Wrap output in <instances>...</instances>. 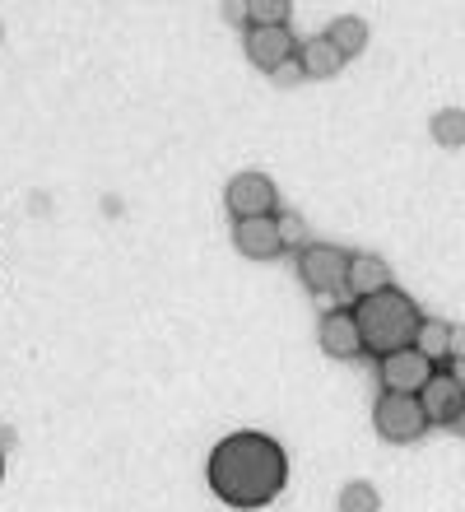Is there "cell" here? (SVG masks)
I'll return each mask as SVG.
<instances>
[{"mask_svg": "<svg viewBox=\"0 0 465 512\" xmlns=\"http://www.w3.org/2000/svg\"><path fill=\"white\" fill-rule=\"evenodd\" d=\"M452 359H465V326H452Z\"/></svg>", "mask_w": 465, "mask_h": 512, "instance_id": "obj_20", "label": "cell"}, {"mask_svg": "<svg viewBox=\"0 0 465 512\" xmlns=\"http://www.w3.org/2000/svg\"><path fill=\"white\" fill-rule=\"evenodd\" d=\"M270 80H275L279 89H293V84H303V66H298V56H293V61H284V66H279Z\"/></svg>", "mask_w": 465, "mask_h": 512, "instance_id": "obj_19", "label": "cell"}, {"mask_svg": "<svg viewBox=\"0 0 465 512\" xmlns=\"http://www.w3.org/2000/svg\"><path fill=\"white\" fill-rule=\"evenodd\" d=\"M452 433H456V438H465V410H461V415L452 419Z\"/></svg>", "mask_w": 465, "mask_h": 512, "instance_id": "obj_22", "label": "cell"}, {"mask_svg": "<svg viewBox=\"0 0 465 512\" xmlns=\"http://www.w3.org/2000/svg\"><path fill=\"white\" fill-rule=\"evenodd\" d=\"M0 480H5V452H0Z\"/></svg>", "mask_w": 465, "mask_h": 512, "instance_id": "obj_23", "label": "cell"}, {"mask_svg": "<svg viewBox=\"0 0 465 512\" xmlns=\"http://www.w3.org/2000/svg\"><path fill=\"white\" fill-rule=\"evenodd\" d=\"M335 508H340V512H377V508H382V494H377L368 480H349V485L340 489Z\"/></svg>", "mask_w": 465, "mask_h": 512, "instance_id": "obj_16", "label": "cell"}, {"mask_svg": "<svg viewBox=\"0 0 465 512\" xmlns=\"http://www.w3.org/2000/svg\"><path fill=\"white\" fill-rule=\"evenodd\" d=\"M224 205H228V215H233V224L238 219H266L279 210V191L266 173L247 168V173H233V182L224 187Z\"/></svg>", "mask_w": 465, "mask_h": 512, "instance_id": "obj_5", "label": "cell"}, {"mask_svg": "<svg viewBox=\"0 0 465 512\" xmlns=\"http://www.w3.org/2000/svg\"><path fill=\"white\" fill-rule=\"evenodd\" d=\"M289 14V0H256V5H247V24H289Z\"/></svg>", "mask_w": 465, "mask_h": 512, "instance_id": "obj_17", "label": "cell"}, {"mask_svg": "<svg viewBox=\"0 0 465 512\" xmlns=\"http://www.w3.org/2000/svg\"><path fill=\"white\" fill-rule=\"evenodd\" d=\"M242 47H247V61H252L256 70H266V75H275L284 61L298 56V42H293L289 24H247Z\"/></svg>", "mask_w": 465, "mask_h": 512, "instance_id": "obj_6", "label": "cell"}, {"mask_svg": "<svg viewBox=\"0 0 465 512\" xmlns=\"http://www.w3.org/2000/svg\"><path fill=\"white\" fill-rule=\"evenodd\" d=\"M372 424H377V433H382L386 443H396V447L419 443L428 433V415H424V405H419V396H391V391L377 396Z\"/></svg>", "mask_w": 465, "mask_h": 512, "instance_id": "obj_4", "label": "cell"}, {"mask_svg": "<svg viewBox=\"0 0 465 512\" xmlns=\"http://www.w3.org/2000/svg\"><path fill=\"white\" fill-rule=\"evenodd\" d=\"M414 350L424 354V359H428L433 368H438L442 359H452V322L424 317V326H419V340H414Z\"/></svg>", "mask_w": 465, "mask_h": 512, "instance_id": "obj_13", "label": "cell"}, {"mask_svg": "<svg viewBox=\"0 0 465 512\" xmlns=\"http://www.w3.org/2000/svg\"><path fill=\"white\" fill-rule=\"evenodd\" d=\"M345 275H349V252L335 243H307L298 252V280L307 284V294L331 298L345 294Z\"/></svg>", "mask_w": 465, "mask_h": 512, "instance_id": "obj_3", "label": "cell"}, {"mask_svg": "<svg viewBox=\"0 0 465 512\" xmlns=\"http://www.w3.org/2000/svg\"><path fill=\"white\" fill-rule=\"evenodd\" d=\"M326 38L335 42V52L345 56H359L363 47H368V24H363V19H354V14H345V19H335L331 28H326Z\"/></svg>", "mask_w": 465, "mask_h": 512, "instance_id": "obj_14", "label": "cell"}, {"mask_svg": "<svg viewBox=\"0 0 465 512\" xmlns=\"http://www.w3.org/2000/svg\"><path fill=\"white\" fill-rule=\"evenodd\" d=\"M419 405H424V415H428V429H433V424H438V429H452V419L465 410V387L452 378V368H438V373L424 382Z\"/></svg>", "mask_w": 465, "mask_h": 512, "instance_id": "obj_8", "label": "cell"}, {"mask_svg": "<svg viewBox=\"0 0 465 512\" xmlns=\"http://www.w3.org/2000/svg\"><path fill=\"white\" fill-rule=\"evenodd\" d=\"M433 373L438 368L428 364L419 350H396L386 359H377V378H382V391H391V396H419Z\"/></svg>", "mask_w": 465, "mask_h": 512, "instance_id": "obj_7", "label": "cell"}, {"mask_svg": "<svg viewBox=\"0 0 465 512\" xmlns=\"http://www.w3.org/2000/svg\"><path fill=\"white\" fill-rule=\"evenodd\" d=\"M205 485L224 508H270L289 485V452L261 429L224 433L205 457Z\"/></svg>", "mask_w": 465, "mask_h": 512, "instance_id": "obj_1", "label": "cell"}, {"mask_svg": "<svg viewBox=\"0 0 465 512\" xmlns=\"http://www.w3.org/2000/svg\"><path fill=\"white\" fill-rule=\"evenodd\" d=\"M317 345L331 354V359H359V354H363V340H359V326H354V312H349V308L321 312Z\"/></svg>", "mask_w": 465, "mask_h": 512, "instance_id": "obj_10", "label": "cell"}, {"mask_svg": "<svg viewBox=\"0 0 465 512\" xmlns=\"http://www.w3.org/2000/svg\"><path fill=\"white\" fill-rule=\"evenodd\" d=\"M298 66H303V80H331L345 70V56L335 52V42L321 33V38L298 42Z\"/></svg>", "mask_w": 465, "mask_h": 512, "instance_id": "obj_12", "label": "cell"}, {"mask_svg": "<svg viewBox=\"0 0 465 512\" xmlns=\"http://www.w3.org/2000/svg\"><path fill=\"white\" fill-rule=\"evenodd\" d=\"M386 289H396L391 284V266H386L382 256H349V275H345V294L359 303V298H372V294H386Z\"/></svg>", "mask_w": 465, "mask_h": 512, "instance_id": "obj_11", "label": "cell"}, {"mask_svg": "<svg viewBox=\"0 0 465 512\" xmlns=\"http://www.w3.org/2000/svg\"><path fill=\"white\" fill-rule=\"evenodd\" d=\"M279 238H284V252H289V247H298V252H303L307 247V224L298 215H289V210H279Z\"/></svg>", "mask_w": 465, "mask_h": 512, "instance_id": "obj_18", "label": "cell"}, {"mask_svg": "<svg viewBox=\"0 0 465 512\" xmlns=\"http://www.w3.org/2000/svg\"><path fill=\"white\" fill-rule=\"evenodd\" d=\"M233 247H238L247 261H275L284 256V238H279V219H238L233 224Z\"/></svg>", "mask_w": 465, "mask_h": 512, "instance_id": "obj_9", "label": "cell"}, {"mask_svg": "<svg viewBox=\"0 0 465 512\" xmlns=\"http://www.w3.org/2000/svg\"><path fill=\"white\" fill-rule=\"evenodd\" d=\"M452 378L465 387V359H452Z\"/></svg>", "mask_w": 465, "mask_h": 512, "instance_id": "obj_21", "label": "cell"}, {"mask_svg": "<svg viewBox=\"0 0 465 512\" xmlns=\"http://www.w3.org/2000/svg\"><path fill=\"white\" fill-rule=\"evenodd\" d=\"M428 131H433V140H438L442 149H461V145H465V112H461V108H442V112H433Z\"/></svg>", "mask_w": 465, "mask_h": 512, "instance_id": "obj_15", "label": "cell"}, {"mask_svg": "<svg viewBox=\"0 0 465 512\" xmlns=\"http://www.w3.org/2000/svg\"><path fill=\"white\" fill-rule=\"evenodd\" d=\"M349 312H354V326H359L363 354H372V359H386V354H396V350H414L419 326H424L419 303L410 294H400V289L359 298Z\"/></svg>", "mask_w": 465, "mask_h": 512, "instance_id": "obj_2", "label": "cell"}]
</instances>
